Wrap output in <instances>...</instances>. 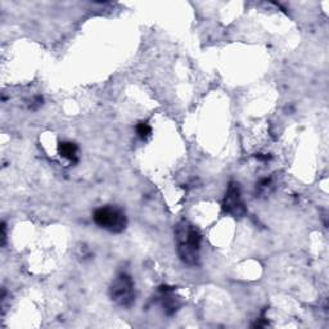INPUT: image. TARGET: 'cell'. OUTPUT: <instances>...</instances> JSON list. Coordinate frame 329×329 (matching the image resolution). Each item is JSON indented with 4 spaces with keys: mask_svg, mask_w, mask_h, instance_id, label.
I'll list each match as a JSON object with an SVG mask.
<instances>
[{
    "mask_svg": "<svg viewBox=\"0 0 329 329\" xmlns=\"http://www.w3.org/2000/svg\"><path fill=\"white\" fill-rule=\"evenodd\" d=\"M136 134L140 139L145 140L147 138H149L152 134V127L147 122H139L136 126Z\"/></svg>",
    "mask_w": 329,
    "mask_h": 329,
    "instance_id": "52a82bcc",
    "label": "cell"
},
{
    "mask_svg": "<svg viewBox=\"0 0 329 329\" xmlns=\"http://www.w3.org/2000/svg\"><path fill=\"white\" fill-rule=\"evenodd\" d=\"M256 158L260 159V161H269L270 158H271V156H262V154H256Z\"/></svg>",
    "mask_w": 329,
    "mask_h": 329,
    "instance_id": "8fae6325",
    "label": "cell"
},
{
    "mask_svg": "<svg viewBox=\"0 0 329 329\" xmlns=\"http://www.w3.org/2000/svg\"><path fill=\"white\" fill-rule=\"evenodd\" d=\"M223 210L224 212L229 213L234 217H242V216L246 215L247 208L242 200L241 188H239L238 182L231 181L229 184L223 202Z\"/></svg>",
    "mask_w": 329,
    "mask_h": 329,
    "instance_id": "277c9868",
    "label": "cell"
},
{
    "mask_svg": "<svg viewBox=\"0 0 329 329\" xmlns=\"http://www.w3.org/2000/svg\"><path fill=\"white\" fill-rule=\"evenodd\" d=\"M93 218L99 228L105 229L111 233H121L125 230L126 225H127L125 212L120 208L112 207V206L97 208L93 213Z\"/></svg>",
    "mask_w": 329,
    "mask_h": 329,
    "instance_id": "7a4b0ae2",
    "label": "cell"
},
{
    "mask_svg": "<svg viewBox=\"0 0 329 329\" xmlns=\"http://www.w3.org/2000/svg\"><path fill=\"white\" fill-rule=\"evenodd\" d=\"M135 285L133 278L126 272H121L109 287L111 300L121 307H131L135 302Z\"/></svg>",
    "mask_w": 329,
    "mask_h": 329,
    "instance_id": "3957f363",
    "label": "cell"
},
{
    "mask_svg": "<svg viewBox=\"0 0 329 329\" xmlns=\"http://www.w3.org/2000/svg\"><path fill=\"white\" fill-rule=\"evenodd\" d=\"M200 234L193 224L181 220L175 226V241L177 254L184 264L195 266L199 264Z\"/></svg>",
    "mask_w": 329,
    "mask_h": 329,
    "instance_id": "6da1fadb",
    "label": "cell"
},
{
    "mask_svg": "<svg viewBox=\"0 0 329 329\" xmlns=\"http://www.w3.org/2000/svg\"><path fill=\"white\" fill-rule=\"evenodd\" d=\"M5 223L2 224V246L5 244V239H7V233H5Z\"/></svg>",
    "mask_w": 329,
    "mask_h": 329,
    "instance_id": "30bf717a",
    "label": "cell"
},
{
    "mask_svg": "<svg viewBox=\"0 0 329 329\" xmlns=\"http://www.w3.org/2000/svg\"><path fill=\"white\" fill-rule=\"evenodd\" d=\"M270 185H271V177H264V179H261L259 182H257L259 189H266V188H269Z\"/></svg>",
    "mask_w": 329,
    "mask_h": 329,
    "instance_id": "ba28073f",
    "label": "cell"
},
{
    "mask_svg": "<svg viewBox=\"0 0 329 329\" xmlns=\"http://www.w3.org/2000/svg\"><path fill=\"white\" fill-rule=\"evenodd\" d=\"M77 145L72 141H62L58 145L59 156L63 158L68 159L71 163H76L77 162Z\"/></svg>",
    "mask_w": 329,
    "mask_h": 329,
    "instance_id": "8992f818",
    "label": "cell"
},
{
    "mask_svg": "<svg viewBox=\"0 0 329 329\" xmlns=\"http://www.w3.org/2000/svg\"><path fill=\"white\" fill-rule=\"evenodd\" d=\"M159 290L162 292V307L166 315L171 316L181 307L182 302L180 297L174 295V287H167V285H162L159 287Z\"/></svg>",
    "mask_w": 329,
    "mask_h": 329,
    "instance_id": "5b68a950",
    "label": "cell"
},
{
    "mask_svg": "<svg viewBox=\"0 0 329 329\" xmlns=\"http://www.w3.org/2000/svg\"><path fill=\"white\" fill-rule=\"evenodd\" d=\"M41 105H43V97L38 95V97L33 98L32 103L30 104V108L31 109H38V108L41 107Z\"/></svg>",
    "mask_w": 329,
    "mask_h": 329,
    "instance_id": "9c48e42d",
    "label": "cell"
}]
</instances>
